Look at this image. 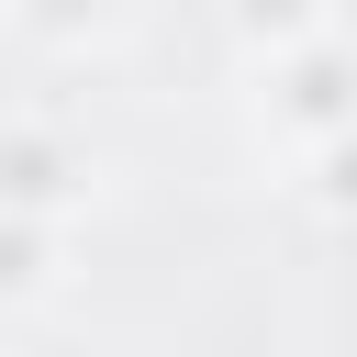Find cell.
<instances>
[{"mask_svg": "<svg viewBox=\"0 0 357 357\" xmlns=\"http://www.w3.org/2000/svg\"><path fill=\"white\" fill-rule=\"evenodd\" d=\"M78 201H89L78 134L45 123V112H11V123H0V212H11V223H67Z\"/></svg>", "mask_w": 357, "mask_h": 357, "instance_id": "6da1fadb", "label": "cell"}, {"mask_svg": "<svg viewBox=\"0 0 357 357\" xmlns=\"http://www.w3.org/2000/svg\"><path fill=\"white\" fill-rule=\"evenodd\" d=\"M11 112H22V89H11V67H0V123H11Z\"/></svg>", "mask_w": 357, "mask_h": 357, "instance_id": "3957f363", "label": "cell"}, {"mask_svg": "<svg viewBox=\"0 0 357 357\" xmlns=\"http://www.w3.org/2000/svg\"><path fill=\"white\" fill-rule=\"evenodd\" d=\"M67 279V223H11L0 212V301H45Z\"/></svg>", "mask_w": 357, "mask_h": 357, "instance_id": "7a4b0ae2", "label": "cell"}]
</instances>
